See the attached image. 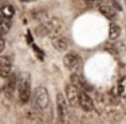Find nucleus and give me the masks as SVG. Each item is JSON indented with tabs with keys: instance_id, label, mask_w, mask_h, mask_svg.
<instances>
[{
	"instance_id": "obj_8",
	"label": "nucleus",
	"mask_w": 126,
	"mask_h": 124,
	"mask_svg": "<svg viewBox=\"0 0 126 124\" xmlns=\"http://www.w3.org/2000/svg\"><path fill=\"white\" fill-rule=\"evenodd\" d=\"M52 45L58 50V52H65L69 47V42L63 34H57V36L52 37Z\"/></svg>"
},
{
	"instance_id": "obj_15",
	"label": "nucleus",
	"mask_w": 126,
	"mask_h": 124,
	"mask_svg": "<svg viewBox=\"0 0 126 124\" xmlns=\"http://www.w3.org/2000/svg\"><path fill=\"white\" fill-rule=\"evenodd\" d=\"M31 15H33V18L35 21H45L47 18V11L44 8H38V10L31 12Z\"/></svg>"
},
{
	"instance_id": "obj_2",
	"label": "nucleus",
	"mask_w": 126,
	"mask_h": 124,
	"mask_svg": "<svg viewBox=\"0 0 126 124\" xmlns=\"http://www.w3.org/2000/svg\"><path fill=\"white\" fill-rule=\"evenodd\" d=\"M31 99H33V108L38 112H42L49 106V93L42 86L34 90V93L31 94Z\"/></svg>"
},
{
	"instance_id": "obj_17",
	"label": "nucleus",
	"mask_w": 126,
	"mask_h": 124,
	"mask_svg": "<svg viewBox=\"0 0 126 124\" xmlns=\"http://www.w3.org/2000/svg\"><path fill=\"white\" fill-rule=\"evenodd\" d=\"M15 85H16V78H15V76H10L8 82H7V85H6V93L8 94V96H11V94L14 93Z\"/></svg>"
},
{
	"instance_id": "obj_20",
	"label": "nucleus",
	"mask_w": 126,
	"mask_h": 124,
	"mask_svg": "<svg viewBox=\"0 0 126 124\" xmlns=\"http://www.w3.org/2000/svg\"><path fill=\"white\" fill-rule=\"evenodd\" d=\"M4 48H6V41L3 38H0V53L4 50Z\"/></svg>"
},
{
	"instance_id": "obj_1",
	"label": "nucleus",
	"mask_w": 126,
	"mask_h": 124,
	"mask_svg": "<svg viewBox=\"0 0 126 124\" xmlns=\"http://www.w3.org/2000/svg\"><path fill=\"white\" fill-rule=\"evenodd\" d=\"M64 30V23L63 21H60L58 18H52L47 22H42L41 25L37 26L35 29V34L39 37H45V36H57L61 34Z\"/></svg>"
},
{
	"instance_id": "obj_13",
	"label": "nucleus",
	"mask_w": 126,
	"mask_h": 124,
	"mask_svg": "<svg viewBox=\"0 0 126 124\" xmlns=\"http://www.w3.org/2000/svg\"><path fill=\"white\" fill-rule=\"evenodd\" d=\"M121 36V27L119 25H117V23H110V27H109V37L111 40H117L118 37Z\"/></svg>"
},
{
	"instance_id": "obj_12",
	"label": "nucleus",
	"mask_w": 126,
	"mask_h": 124,
	"mask_svg": "<svg viewBox=\"0 0 126 124\" xmlns=\"http://www.w3.org/2000/svg\"><path fill=\"white\" fill-rule=\"evenodd\" d=\"M10 29H11V21H10L8 18L1 17L0 18V36L7 34L10 31Z\"/></svg>"
},
{
	"instance_id": "obj_9",
	"label": "nucleus",
	"mask_w": 126,
	"mask_h": 124,
	"mask_svg": "<svg viewBox=\"0 0 126 124\" xmlns=\"http://www.w3.org/2000/svg\"><path fill=\"white\" fill-rule=\"evenodd\" d=\"M11 74V60L7 56L0 57V76L1 78H8Z\"/></svg>"
},
{
	"instance_id": "obj_18",
	"label": "nucleus",
	"mask_w": 126,
	"mask_h": 124,
	"mask_svg": "<svg viewBox=\"0 0 126 124\" xmlns=\"http://www.w3.org/2000/svg\"><path fill=\"white\" fill-rule=\"evenodd\" d=\"M106 48L107 50H109L111 55H118V53L121 52L119 50V47H118V44H115V42H110V44H106Z\"/></svg>"
},
{
	"instance_id": "obj_22",
	"label": "nucleus",
	"mask_w": 126,
	"mask_h": 124,
	"mask_svg": "<svg viewBox=\"0 0 126 124\" xmlns=\"http://www.w3.org/2000/svg\"><path fill=\"white\" fill-rule=\"evenodd\" d=\"M84 1H87L90 4H95V3H100L102 0H84Z\"/></svg>"
},
{
	"instance_id": "obj_4",
	"label": "nucleus",
	"mask_w": 126,
	"mask_h": 124,
	"mask_svg": "<svg viewBox=\"0 0 126 124\" xmlns=\"http://www.w3.org/2000/svg\"><path fill=\"white\" fill-rule=\"evenodd\" d=\"M79 93H80V90L76 86H73L72 83L66 85V87H65V96L66 97L65 98H66L69 105H72V106H77L79 105Z\"/></svg>"
},
{
	"instance_id": "obj_21",
	"label": "nucleus",
	"mask_w": 126,
	"mask_h": 124,
	"mask_svg": "<svg viewBox=\"0 0 126 124\" xmlns=\"http://www.w3.org/2000/svg\"><path fill=\"white\" fill-rule=\"evenodd\" d=\"M33 48H34V50H35V52H37V55H38V56H39V57H41V59H42V50H41V49H39V48H38V47H37V45H33Z\"/></svg>"
},
{
	"instance_id": "obj_6",
	"label": "nucleus",
	"mask_w": 126,
	"mask_h": 124,
	"mask_svg": "<svg viewBox=\"0 0 126 124\" xmlns=\"http://www.w3.org/2000/svg\"><path fill=\"white\" fill-rule=\"evenodd\" d=\"M18 90H19V98L22 102H27L31 98V87L29 80H22L18 85Z\"/></svg>"
},
{
	"instance_id": "obj_7",
	"label": "nucleus",
	"mask_w": 126,
	"mask_h": 124,
	"mask_svg": "<svg viewBox=\"0 0 126 124\" xmlns=\"http://www.w3.org/2000/svg\"><path fill=\"white\" fill-rule=\"evenodd\" d=\"M57 113L61 120H64L68 115V101H66L65 96L61 93L57 94Z\"/></svg>"
},
{
	"instance_id": "obj_5",
	"label": "nucleus",
	"mask_w": 126,
	"mask_h": 124,
	"mask_svg": "<svg viewBox=\"0 0 126 124\" xmlns=\"http://www.w3.org/2000/svg\"><path fill=\"white\" fill-rule=\"evenodd\" d=\"M79 106L81 108L84 112H91V110H94L92 98H91V96L84 90H81L79 93Z\"/></svg>"
},
{
	"instance_id": "obj_14",
	"label": "nucleus",
	"mask_w": 126,
	"mask_h": 124,
	"mask_svg": "<svg viewBox=\"0 0 126 124\" xmlns=\"http://www.w3.org/2000/svg\"><path fill=\"white\" fill-rule=\"evenodd\" d=\"M117 93L121 98H126V76H123L122 79L118 82L117 86Z\"/></svg>"
},
{
	"instance_id": "obj_3",
	"label": "nucleus",
	"mask_w": 126,
	"mask_h": 124,
	"mask_svg": "<svg viewBox=\"0 0 126 124\" xmlns=\"http://www.w3.org/2000/svg\"><path fill=\"white\" fill-rule=\"evenodd\" d=\"M64 66L69 70L71 72H79L81 68V59L76 53H66L64 57Z\"/></svg>"
},
{
	"instance_id": "obj_10",
	"label": "nucleus",
	"mask_w": 126,
	"mask_h": 124,
	"mask_svg": "<svg viewBox=\"0 0 126 124\" xmlns=\"http://www.w3.org/2000/svg\"><path fill=\"white\" fill-rule=\"evenodd\" d=\"M71 83H72L73 86H76V87L79 89L80 91H81V90L87 91L88 89H90V87L87 86V83H85V80L83 79V78L80 76L77 72H73V74L71 75Z\"/></svg>"
},
{
	"instance_id": "obj_11",
	"label": "nucleus",
	"mask_w": 126,
	"mask_h": 124,
	"mask_svg": "<svg viewBox=\"0 0 126 124\" xmlns=\"http://www.w3.org/2000/svg\"><path fill=\"white\" fill-rule=\"evenodd\" d=\"M99 11H100V14L104 15V18H107L109 21L117 19V11H115L111 6H100L99 7Z\"/></svg>"
},
{
	"instance_id": "obj_19",
	"label": "nucleus",
	"mask_w": 126,
	"mask_h": 124,
	"mask_svg": "<svg viewBox=\"0 0 126 124\" xmlns=\"http://www.w3.org/2000/svg\"><path fill=\"white\" fill-rule=\"evenodd\" d=\"M110 6H111L115 11H122V6L119 4L118 0H110Z\"/></svg>"
},
{
	"instance_id": "obj_16",
	"label": "nucleus",
	"mask_w": 126,
	"mask_h": 124,
	"mask_svg": "<svg viewBox=\"0 0 126 124\" xmlns=\"http://www.w3.org/2000/svg\"><path fill=\"white\" fill-rule=\"evenodd\" d=\"M0 11H1V17L8 18V19H10V18H12V17H14V14H15L14 7L10 6V4H7V6L1 7V8H0Z\"/></svg>"
}]
</instances>
